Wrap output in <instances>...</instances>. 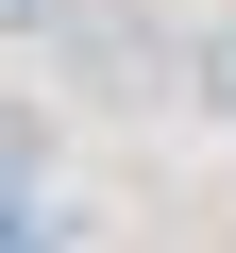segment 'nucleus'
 I'll return each mask as SVG.
<instances>
[{"mask_svg":"<svg viewBox=\"0 0 236 253\" xmlns=\"http://www.w3.org/2000/svg\"><path fill=\"white\" fill-rule=\"evenodd\" d=\"M186 101H202V118H236V0L186 34Z\"/></svg>","mask_w":236,"mask_h":253,"instance_id":"nucleus-2","label":"nucleus"},{"mask_svg":"<svg viewBox=\"0 0 236 253\" xmlns=\"http://www.w3.org/2000/svg\"><path fill=\"white\" fill-rule=\"evenodd\" d=\"M68 34H84V84H135L152 68V17H135V0H101V17H68Z\"/></svg>","mask_w":236,"mask_h":253,"instance_id":"nucleus-1","label":"nucleus"},{"mask_svg":"<svg viewBox=\"0 0 236 253\" xmlns=\"http://www.w3.org/2000/svg\"><path fill=\"white\" fill-rule=\"evenodd\" d=\"M68 17H84V0H0V34H68Z\"/></svg>","mask_w":236,"mask_h":253,"instance_id":"nucleus-3","label":"nucleus"}]
</instances>
